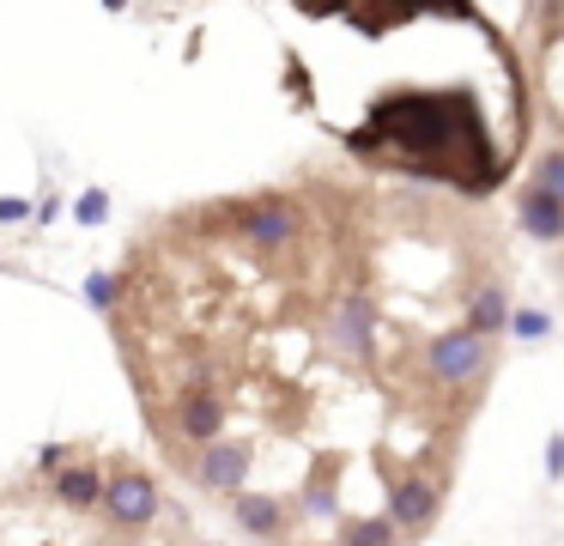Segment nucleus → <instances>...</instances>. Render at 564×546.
Instances as JSON below:
<instances>
[{"mask_svg":"<svg viewBox=\"0 0 564 546\" xmlns=\"http://www.w3.org/2000/svg\"><path fill=\"white\" fill-rule=\"evenodd\" d=\"M467 97L462 92H389L370 109V146H394V152H413L443 164V176H455L467 152L479 146V133L467 128Z\"/></svg>","mask_w":564,"mask_h":546,"instance_id":"1","label":"nucleus"},{"mask_svg":"<svg viewBox=\"0 0 564 546\" xmlns=\"http://www.w3.org/2000/svg\"><path fill=\"white\" fill-rule=\"evenodd\" d=\"M86 303H91V310H110V303H116V279L110 274H91L86 279Z\"/></svg>","mask_w":564,"mask_h":546,"instance_id":"18","label":"nucleus"},{"mask_svg":"<svg viewBox=\"0 0 564 546\" xmlns=\"http://www.w3.org/2000/svg\"><path fill=\"white\" fill-rule=\"evenodd\" d=\"M546 473H552V480L564 473V437H546Z\"/></svg>","mask_w":564,"mask_h":546,"instance_id":"21","label":"nucleus"},{"mask_svg":"<svg viewBox=\"0 0 564 546\" xmlns=\"http://www.w3.org/2000/svg\"><path fill=\"white\" fill-rule=\"evenodd\" d=\"M516 218H522L528 237L558 243V237H564V194H552V189H540V182H528V189L516 194Z\"/></svg>","mask_w":564,"mask_h":546,"instance_id":"7","label":"nucleus"},{"mask_svg":"<svg viewBox=\"0 0 564 546\" xmlns=\"http://www.w3.org/2000/svg\"><path fill=\"white\" fill-rule=\"evenodd\" d=\"M370 334H377V310H370V298H346L340 310L328 315V340L346 352V358H365Z\"/></svg>","mask_w":564,"mask_h":546,"instance_id":"8","label":"nucleus"},{"mask_svg":"<svg viewBox=\"0 0 564 546\" xmlns=\"http://www.w3.org/2000/svg\"><path fill=\"white\" fill-rule=\"evenodd\" d=\"M510 328H516V340H546L552 315L546 310H510Z\"/></svg>","mask_w":564,"mask_h":546,"instance_id":"15","label":"nucleus"},{"mask_svg":"<svg viewBox=\"0 0 564 546\" xmlns=\"http://www.w3.org/2000/svg\"><path fill=\"white\" fill-rule=\"evenodd\" d=\"M104 12H128V0H104Z\"/></svg>","mask_w":564,"mask_h":546,"instance_id":"22","label":"nucleus"},{"mask_svg":"<svg viewBox=\"0 0 564 546\" xmlns=\"http://www.w3.org/2000/svg\"><path fill=\"white\" fill-rule=\"evenodd\" d=\"M19 218H31V201H13V194H0V225H19Z\"/></svg>","mask_w":564,"mask_h":546,"instance_id":"19","label":"nucleus"},{"mask_svg":"<svg viewBox=\"0 0 564 546\" xmlns=\"http://www.w3.org/2000/svg\"><path fill=\"white\" fill-rule=\"evenodd\" d=\"M425 371L437 376V383H474L479 371H486V334L479 328H449V334L431 340L425 352Z\"/></svg>","mask_w":564,"mask_h":546,"instance_id":"2","label":"nucleus"},{"mask_svg":"<svg viewBox=\"0 0 564 546\" xmlns=\"http://www.w3.org/2000/svg\"><path fill=\"white\" fill-rule=\"evenodd\" d=\"M176 425H183V437H195V443H213L225 425V400L213 395V383H188V400L176 407Z\"/></svg>","mask_w":564,"mask_h":546,"instance_id":"9","label":"nucleus"},{"mask_svg":"<svg viewBox=\"0 0 564 546\" xmlns=\"http://www.w3.org/2000/svg\"><path fill=\"white\" fill-rule=\"evenodd\" d=\"M237 528L256 534V540H273V534H280V504H273V497L237 492Z\"/></svg>","mask_w":564,"mask_h":546,"instance_id":"12","label":"nucleus"},{"mask_svg":"<svg viewBox=\"0 0 564 546\" xmlns=\"http://www.w3.org/2000/svg\"><path fill=\"white\" fill-rule=\"evenodd\" d=\"M389 516L401 522V534L431 528V516H437V480H419V473L394 480L389 485Z\"/></svg>","mask_w":564,"mask_h":546,"instance_id":"6","label":"nucleus"},{"mask_svg":"<svg viewBox=\"0 0 564 546\" xmlns=\"http://www.w3.org/2000/svg\"><path fill=\"white\" fill-rule=\"evenodd\" d=\"M37 461H43V473H62L67 449H62V443H43V449H37Z\"/></svg>","mask_w":564,"mask_h":546,"instance_id":"20","label":"nucleus"},{"mask_svg":"<svg viewBox=\"0 0 564 546\" xmlns=\"http://www.w3.org/2000/svg\"><path fill=\"white\" fill-rule=\"evenodd\" d=\"M104 218H110V194L104 189H86L74 201V225H104Z\"/></svg>","mask_w":564,"mask_h":546,"instance_id":"14","label":"nucleus"},{"mask_svg":"<svg viewBox=\"0 0 564 546\" xmlns=\"http://www.w3.org/2000/svg\"><path fill=\"white\" fill-rule=\"evenodd\" d=\"M237 237L249 243V249L273 255V249H292L297 243V213L285 201H256L237 213Z\"/></svg>","mask_w":564,"mask_h":546,"instance_id":"3","label":"nucleus"},{"mask_svg":"<svg viewBox=\"0 0 564 546\" xmlns=\"http://www.w3.org/2000/svg\"><path fill=\"white\" fill-rule=\"evenodd\" d=\"M195 473H200V485L237 497V492H243V480H249V443H225V437H213V443L200 449Z\"/></svg>","mask_w":564,"mask_h":546,"instance_id":"5","label":"nucleus"},{"mask_svg":"<svg viewBox=\"0 0 564 546\" xmlns=\"http://www.w3.org/2000/svg\"><path fill=\"white\" fill-rule=\"evenodd\" d=\"M304 504L316 510V516H340V492H334V480H316L304 492Z\"/></svg>","mask_w":564,"mask_h":546,"instance_id":"16","label":"nucleus"},{"mask_svg":"<svg viewBox=\"0 0 564 546\" xmlns=\"http://www.w3.org/2000/svg\"><path fill=\"white\" fill-rule=\"evenodd\" d=\"M467 328H479V334H498V328H510V298H503L498 286H479L474 298H467Z\"/></svg>","mask_w":564,"mask_h":546,"instance_id":"11","label":"nucleus"},{"mask_svg":"<svg viewBox=\"0 0 564 546\" xmlns=\"http://www.w3.org/2000/svg\"><path fill=\"white\" fill-rule=\"evenodd\" d=\"M534 182H540V189H552V194H564V152H546V158H540Z\"/></svg>","mask_w":564,"mask_h":546,"instance_id":"17","label":"nucleus"},{"mask_svg":"<svg viewBox=\"0 0 564 546\" xmlns=\"http://www.w3.org/2000/svg\"><path fill=\"white\" fill-rule=\"evenodd\" d=\"M55 497H62L67 510L104 504V473L98 468H62V473H55Z\"/></svg>","mask_w":564,"mask_h":546,"instance_id":"10","label":"nucleus"},{"mask_svg":"<svg viewBox=\"0 0 564 546\" xmlns=\"http://www.w3.org/2000/svg\"><path fill=\"white\" fill-rule=\"evenodd\" d=\"M401 534V522L394 516H377V522H346V540L352 546H382V540H394Z\"/></svg>","mask_w":564,"mask_h":546,"instance_id":"13","label":"nucleus"},{"mask_svg":"<svg viewBox=\"0 0 564 546\" xmlns=\"http://www.w3.org/2000/svg\"><path fill=\"white\" fill-rule=\"evenodd\" d=\"M104 510H110L122 528H147V522L159 516V485H152L147 473L122 468V473H110V480H104Z\"/></svg>","mask_w":564,"mask_h":546,"instance_id":"4","label":"nucleus"}]
</instances>
